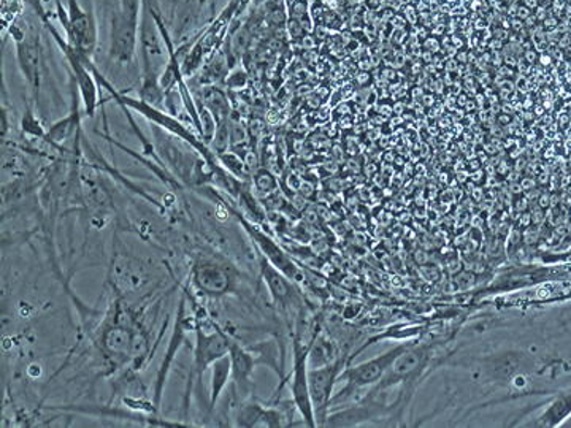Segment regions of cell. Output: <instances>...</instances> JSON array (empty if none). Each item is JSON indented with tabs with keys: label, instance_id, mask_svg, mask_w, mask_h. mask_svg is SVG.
Returning <instances> with one entry per match:
<instances>
[{
	"label": "cell",
	"instance_id": "cell-1",
	"mask_svg": "<svg viewBox=\"0 0 571 428\" xmlns=\"http://www.w3.org/2000/svg\"><path fill=\"white\" fill-rule=\"evenodd\" d=\"M36 12L37 15L40 16L45 29L48 30L54 43L60 47L65 61H67L68 68H71L72 72V78H74L75 88H77L78 95H80L85 115L94 117L99 106H101V91H99L101 86H99L98 79L92 75L91 68L86 64L91 56H86V54L78 51L74 45L68 43L65 37L61 36L60 30L51 23L50 15H48L47 10L43 9L40 2H36Z\"/></svg>",
	"mask_w": 571,
	"mask_h": 428
},
{
	"label": "cell",
	"instance_id": "cell-2",
	"mask_svg": "<svg viewBox=\"0 0 571 428\" xmlns=\"http://www.w3.org/2000/svg\"><path fill=\"white\" fill-rule=\"evenodd\" d=\"M143 0H118L110 16L109 56L119 65L132 64L139 54Z\"/></svg>",
	"mask_w": 571,
	"mask_h": 428
},
{
	"label": "cell",
	"instance_id": "cell-3",
	"mask_svg": "<svg viewBox=\"0 0 571 428\" xmlns=\"http://www.w3.org/2000/svg\"><path fill=\"white\" fill-rule=\"evenodd\" d=\"M409 344H411L409 341H405V343L397 344V347L370 358V361L345 368L340 376V381L346 382L345 388L333 395L332 406L342 405V402H347V400H356L357 402V392L377 386L391 370L394 362L408 350Z\"/></svg>",
	"mask_w": 571,
	"mask_h": 428
},
{
	"label": "cell",
	"instance_id": "cell-4",
	"mask_svg": "<svg viewBox=\"0 0 571 428\" xmlns=\"http://www.w3.org/2000/svg\"><path fill=\"white\" fill-rule=\"evenodd\" d=\"M191 282L202 295L219 299L236 291L239 275L223 255L201 254L192 265Z\"/></svg>",
	"mask_w": 571,
	"mask_h": 428
},
{
	"label": "cell",
	"instance_id": "cell-5",
	"mask_svg": "<svg viewBox=\"0 0 571 428\" xmlns=\"http://www.w3.org/2000/svg\"><path fill=\"white\" fill-rule=\"evenodd\" d=\"M195 329H198V316L188 312V291H185L181 293L180 303H178L177 316H175L174 327H172L170 340H168L163 364H161L156 379H154L153 402L157 413L163 405L165 385H167L172 367L177 362L178 352L181 351L189 335Z\"/></svg>",
	"mask_w": 571,
	"mask_h": 428
},
{
	"label": "cell",
	"instance_id": "cell-6",
	"mask_svg": "<svg viewBox=\"0 0 571 428\" xmlns=\"http://www.w3.org/2000/svg\"><path fill=\"white\" fill-rule=\"evenodd\" d=\"M230 338L227 337L225 331L219 330L215 326V329L208 330L201 317H198V329H195V344H194V361H192V372L189 375L188 388H186L185 395V413L188 414L189 410V396H191L192 385H194V378H198L199 385H202V378H204L205 372L212 368L218 358L225 357L229 354Z\"/></svg>",
	"mask_w": 571,
	"mask_h": 428
},
{
	"label": "cell",
	"instance_id": "cell-7",
	"mask_svg": "<svg viewBox=\"0 0 571 428\" xmlns=\"http://www.w3.org/2000/svg\"><path fill=\"white\" fill-rule=\"evenodd\" d=\"M13 41H15L16 61L24 81L29 86L34 100H39L41 81H43V50H41L40 36L37 30L24 29L20 23L10 26Z\"/></svg>",
	"mask_w": 571,
	"mask_h": 428
},
{
	"label": "cell",
	"instance_id": "cell-8",
	"mask_svg": "<svg viewBox=\"0 0 571 428\" xmlns=\"http://www.w3.org/2000/svg\"><path fill=\"white\" fill-rule=\"evenodd\" d=\"M230 214L239 221L242 229L245 230L248 237L253 241L256 250L259 251V254L263 257H266L275 268H278L281 273H284L289 279L302 285L305 281V273L299 268V265L295 264L294 259L291 257L274 238L270 237L267 232H264L256 223L248 219L246 214L240 213L239 210H233L232 206L227 205Z\"/></svg>",
	"mask_w": 571,
	"mask_h": 428
},
{
	"label": "cell",
	"instance_id": "cell-9",
	"mask_svg": "<svg viewBox=\"0 0 571 428\" xmlns=\"http://www.w3.org/2000/svg\"><path fill=\"white\" fill-rule=\"evenodd\" d=\"M153 144L157 156L164 162L165 167L177 176L178 181L186 186H192V178H194L195 167H198L199 158L201 154L195 153L192 148L186 150L180 143H177V137L165 133L161 127L153 126Z\"/></svg>",
	"mask_w": 571,
	"mask_h": 428
},
{
	"label": "cell",
	"instance_id": "cell-10",
	"mask_svg": "<svg viewBox=\"0 0 571 428\" xmlns=\"http://www.w3.org/2000/svg\"><path fill=\"white\" fill-rule=\"evenodd\" d=\"M350 358L342 355L332 364L322 367L309 368L308 381L309 393H312L313 408H315L316 426L326 427L327 417L332 408L333 389L340 381Z\"/></svg>",
	"mask_w": 571,
	"mask_h": 428
},
{
	"label": "cell",
	"instance_id": "cell-11",
	"mask_svg": "<svg viewBox=\"0 0 571 428\" xmlns=\"http://www.w3.org/2000/svg\"><path fill=\"white\" fill-rule=\"evenodd\" d=\"M308 351L309 343L305 344L301 338L295 337L292 343V373L289 376V389H291L292 403L301 414L306 427L316 426L315 408H313L312 393H309L308 381Z\"/></svg>",
	"mask_w": 571,
	"mask_h": 428
},
{
	"label": "cell",
	"instance_id": "cell-12",
	"mask_svg": "<svg viewBox=\"0 0 571 428\" xmlns=\"http://www.w3.org/2000/svg\"><path fill=\"white\" fill-rule=\"evenodd\" d=\"M259 268L261 278H263L264 285H266L267 291L270 293V299L271 302H274L275 309L283 314L302 313L304 300H302L297 282L289 279L284 273L275 268L274 265L261 254Z\"/></svg>",
	"mask_w": 571,
	"mask_h": 428
},
{
	"label": "cell",
	"instance_id": "cell-13",
	"mask_svg": "<svg viewBox=\"0 0 571 428\" xmlns=\"http://www.w3.org/2000/svg\"><path fill=\"white\" fill-rule=\"evenodd\" d=\"M134 327L130 320H122L116 314L115 323L102 330L99 344L106 361L112 362L115 370L124 364H130V348H132Z\"/></svg>",
	"mask_w": 571,
	"mask_h": 428
},
{
	"label": "cell",
	"instance_id": "cell-14",
	"mask_svg": "<svg viewBox=\"0 0 571 428\" xmlns=\"http://www.w3.org/2000/svg\"><path fill=\"white\" fill-rule=\"evenodd\" d=\"M81 133V115L80 109H78L77 100H75L74 91V103H72L71 113L67 116L61 117L56 123L51 124L47 129V137H45V143L50 144L53 150L64 151V144L68 141L75 140Z\"/></svg>",
	"mask_w": 571,
	"mask_h": 428
},
{
	"label": "cell",
	"instance_id": "cell-15",
	"mask_svg": "<svg viewBox=\"0 0 571 428\" xmlns=\"http://www.w3.org/2000/svg\"><path fill=\"white\" fill-rule=\"evenodd\" d=\"M230 365H232V381L240 393L248 392L251 382H253V373L256 370L257 358L254 352L248 347L230 341L229 348Z\"/></svg>",
	"mask_w": 571,
	"mask_h": 428
},
{
	"label": "cell",
	"instance_id": "cell-16",
	"mask_svg": "<svg viewBox=\"0 0 571 428\" xmlns=\"http://www.w3.org/2000/svg\"><path fill=\"white\" fill-rule=\"evenodd\" d=\"M571 416V389L560 392L551 403L546 405L542 414L535 417L528 427L553 428L562 426Z\"/></svg>",
	"mask_w": 571,
	"mask_h": 428
},
{
	"label": "cell",
	"instance_id": "cell-17",
	"mask_svg": "<svg viewBox=\"0 0 571 428\" xmlns=\"http://www.w3.org/2000/svg\"><path fill=\"white\" fill-rule=\"evenodd\" d=\"M195 102L204 105L213 117H215L216 126H223V124H229L230 121V103L227 99L226 92L223 91L218 86H210L204 88V91L199 95V99Z\"/></svg>",
	"mask_w": 571,
	"mask_h": 428
},
{
	"label": "cell",
	"instance_id": "cell-18",
	"mask_svg": "<svg viewBox=\"0 0 571 428\" xmlns=\"http://www.w3.org/2000/svg\"><path fill=\"white\" fill-rule=\"evenodd\" d=\"M232 381V365H230L229 354L225 357L218 358L212 365V381H210V410H215L218 406L219 399L223 392Z\"/></svg>",
	"mask_w": 571,
	"mask_h": 428
},
{
	"label": "cell",
	"instance_id": "cell-19",
	"mask_svg": "<svg viewBox=\"0 0 571 428\" xmlns=\"http://www.w3.org/2000/svg\"><path fill=\"white\" fill-rule=\"evenodd\" d=\"M342 357L339 354V348L332 340L325 337H316L309 343L308 365L309 368L322 367V365L332 364L337 358Z\"/></svg>",
	"mask_w": 571,
	"mask_h": 428
},
{
	"label": "cell",
	"instance_id": "cell-20",
	"mask_svg": "<svg viewBox=\"0 0 571 428\" xmlns=\"http://www.w3.org/2000/svg\"><path fill=\"white\" fill-rule=\"evenodd\" d=\"M267 406L261 405L257 402L243 403L236 414L237 427H263L264 414H266Z\"/></svg>",
	"mask_w": 571,
	"mask_h": 428
},
{
	"label": "cell",
	"instance_id": "cell-21",
	"mask_svg": "<svg viewBox=\"0 0 571 428\" xmlns=\"http://www.w3.org/2000/svg\"><path fill=\"white\" fill-rule=\"evenodd\" d=\"M21 133L29 140H41L45 141L47 137V129H45L43 124L39 119L36 110L33 109V105H27L24 110L23 116L20 121Z\"/></svg>",
	"mask_w": 571,
	"mask_h": 428
},
{
	"label": "cell",
	"instance_id": "cell-22",
	"mask_svg": "<svg viewBox=\"0 0 571 428\" xmlns=\"http://www.w3.org/2000/svg\"><path fill=\"white\" fill-rule=\"evenodd\" d=\"M251 181H253V188L263 196L274 194L280 188L277 176L267 168H257L251 176Z\"/></svg>",
	"mask_w": 571,
	"mask_h": 428
},
{
	"label": "cell",
	"instance_id": "cell-23",
	"mask_svg": "<svg viewBox=\"0 0 571 428\" xmlns=\"http://www.w3.org/2000/svg\"><path fill=\"white\" fill-rule=\"evenodd\" d=\"M218 159L223 167L233 176H237V178L242 179V181H246V179L250 178L248 165L245 161L240 158V154L233 153V151H226V153L218 154Z\"/></svg>",
	"mask_w": 571,
	"mask_h": 428
},
{
	"label": "cell",
	"instance_id": "cell-24",
	"mask_svg": "<svg viewBox=\"0 0 571 428\" xmlns=\"http://www.w3.org/2000/svg\"><path fill=\"white\" fill-rule=\"evenodd\" d=\"M248 83V75L242 68H237L232 74L227 77V88L232 89V91H240V89L245 88Z\"/></svg>",
	"mask_w": 571,
	"mask_h": 428
},
{
	"label": "cell",
	"instance_id": "cell-25",
	"mask_svg": "<svg viewBox=\"0 0 571 428\" xmlns=\"http://www.w3.org/2000/svg\"><path fill=\"white\" fill-rule=\"evenodd\" d=\"M518 16L521 18V21H525L531 16V9H529L528 5L519 7L518 9Z\"/></svg>",
	"mask_w": 571,
	"mask_h": 428
},
{
	"label": "cell",
	"instance_id": "cell-26",
	"mask_svg": "<svg viewBox=\"0 0 571 428\" xmlns=\"http://www.w3.org/2000/svg\"><path fill=\"white\" fill-rule=\"evenodd\" d=\"M426 48H429V50H433V53H435V51H439L440 48L439 40L432 39V37H430V39L426 41Z\"/></svg>",
	"mask_w": 571,
	"mask_h": 428
},
{
	"label": "cell",
	"instance_id": "cell-27",
	"mask_svg": "<svg viewBox=\"0 0 571 428\" xmlns=\"http://www.w3.org/2000/svg\"><path fill=\"white\" fill-rule=\"evenodd\" d=\"M545 26H548V27H556L557 26V21L556 20H545Z\"/></svg>",
	"mask_w": 571,
	"mask_h": 428
},
{
	"label": "cell",
	"instance_id": "cell-28",
	"mask_svg": "<svg viewBox=\"0 0 571 428\" xmlns=\"http://www.w3.org/2000/svg\"><path fill=\"white\" fill-rule=\"evenodd\" d=\"M266 2L267 0H253L254 5L256 7L264 5Z\"/></svg>",
	"mask_w": 571,
	"mask_h": 428
}]
</instances>
